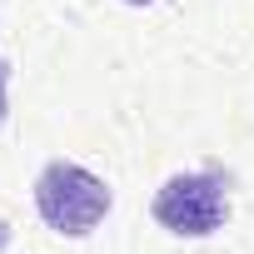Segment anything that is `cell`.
I'll return each mask as SVG.
<instances>
[{
	"label": "cell",
	"instance_id": "7a4b0ae2",
	"mask_svg": "<svg viewBox=\"0 0 254 254\" xmlns=\"http://www.w3.org/2000/svg\"><path fill=\"white\" fill-rule=\"evenodd\" d=\"M229 214V194L224 180L209 170H190V175H170L155 190V219L160 229L180 234V239H204L224 224Z\"/></svg>",
	"mask_w": 254,
	"mask_h": 254
},
{
	"label": "cell",
	"instance_id": "277c9868",
	"mask_svg": "<svg viewBox=\"0 0 254 254\" xmlns=\"http://www.w3.org/2000/svg\"><path fill=\"white\" fill-rule=\"evenodd\" d=\"M125 5H155V0H125Z\"/></svg>",
	"mask_w": 254,
	"mask_h": 254
},
{
	"label": "cell",
	"instance_id": "6da1fadb",
	"mask_svg": "<svg viewBox=\"0 0 254 254\" xmlns=\"http://www.w3.org/2000/svg\"><path fill=\"white\" fill-rule=\"evenodd\" d=\"M35 209L40 219L65 234V239H85L105 224L110 214V190L100 175H90L85 165L75 160H50L40 175H35Z\"/></svg>",
	"mask_w": 254,
	"mask_h": 254
},
{
	"label": "cell",
	"instance_id": "3957f363",
	"mask_svg": "<svg viewBox=\"0 0 254 254\" xmlns=\"http://www.w3.org/2000/svg\"><path fill=\"white\" fill-rule=\"evenodd\" d=\"M5 115H10V65L0 60V125H5Z\"/></svg>",
	"mask_w": 254,
	"mask_h": 254
}]
</instances>
